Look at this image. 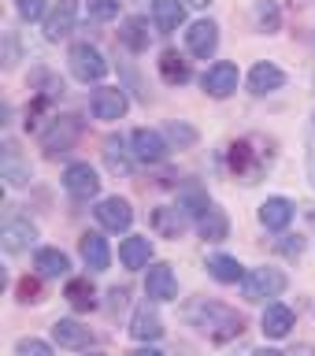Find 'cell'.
<instances>
[{"instance_id": "obj_41", "label": "cell", "mask_w": 315, "mask_h": 356, "mask_svg": "<svg viewBox=\"0 0 315 356\" xmlns=\"http://www.w3.org/2000/svg\"><path fill=\"white\" fill-rule=\"evenodd\" d=\"M122 356H167L163 349H156V345H134V349H127V353H122Z\"/></svg>"}, {"instance_id": "obj_7", "label": "cell", "mask_w": 315, "mask_h": 356, "mask_svg": "<svg viewBox=\"0 0 315 356\" xmlns=\"http://www.w3.org/2000/svg\"><path fill=\"white\" fill-rule=\"evenodd\" d=\"M67 63H71V74L78 78V82H100V78L108 74V60H104V52L97 49V44H89V41H78L71 44V52H67Z\"/></svg>"}, {"instance_id": "obj_1", "label": "cell", "mask_w": 315, "mask_h": 356, "mask_svg": "<svg viewBox=\"0 0 315 356\" xmlns=\"http://www.w3.org/2000/svg\"><path fill=\"white\" fill-rule=\"evenodd\" d=\"M189 327H197L200 338H208L211 345H227L234 338H241L245 334V316L241 312H234L230 305H223V300H208L200 297L193 308H189Z\"/></svg>"}, {"instance_id": "obj_12", "label": "cell", "mask_w": 315, "mask_h": 356, "mask_svg": "<svg viewBox=\"0 0 315 356\" xmlns=\"http://www.w3.org/2000/svg\"><path fill=\"white\" fill-rule=\"evenodd\" d=\"M189 227H197V219L189 216L182 204H160V208H152V234H156V238L178 241V238H186Z\"/></svg>"}, {"instance_id": "obj_44", "label": "cell", "mask_w": 315, "mask_h": 356, "mask_svg": "<svg viewBox=\"0 0 315 356\" xmlns=\"http://www.w3.org/2000/svg\"><path fill=\"white\" fill-rule=\"evenodd\" d=\"M308 182L315 186V149L308 152Z\"/></svg>"}, {"instance_id": "obj_43", "label": "cell", "mask_w": 315, "mask_h": 356, "mask_svg": "<svg viewBox=\"0 0 315 356\" xmlns=\"http://www.w3.org/2000/svg\"><path fill=\"white\" fill-rule=\"evenodd\" d=\"M252 356H289V353H282V349H275V345H264V349H256Z\"/></svg>"}, {"instance_id": "obj_39", "label": "cell", "mask_w": 315, "mask_h": 356, "mask_svg": "<svg viewBox=\"0 0 315 356\" xmlns=\"http://www.w3.org/2000/svg\"><path fill=\"white\" fill-rule=\"evenodd\" d=\"M15 11H19L22 22H38V19L49 15V11H45V0H15Z\"/></svg>"}, {"instance_id": "obj_6", "label": "cell", "mask_w": 315, "mask_h": 356, "mask_svg": "<svg viewBox=\"0 0 315 356\" xmlns=\"http://www.w3.org/2000/svg\"><path fill=\"white\" fill-rule=\"evenodd\" d=\"M49 334H52V345H56V349H63V353H89V349H93V341H97L93 327L82 323L78 316L56 319Z\"/></svg>"}, {"instance_id": "obj_29", "label": "cell", "mask_w": 315, "mask_h": 356, "mask_svg": "<svg viewBox=\"0 0 315 356\" xmlns=\"http://www.w3.org/2000/svg\"><path fill=\"white\" fill-rule=\"evenodd\" d=\"M186 22V0H152V26L160 33H175Z\"/></svg>"}, {"instance_id": "obj_22", "label": "cell", "mask_w": 315, "mask_h": 356, "mask_svg": "<svg viewBox=\"0 0 315 356\" xmlns=\"http://www.w3.org/2000/svg\"><path fill=\"white\" fill-rule=\"evenodd\" d=\"M193 230H197V238L204 241V245H223V241L230 238V216L216 204V200H211V204L197 216V227Z\"/></svg>"}, {"instance_id": "obj_3", "label": "cell", "mask_w": 315, "mask_h": 356, "mask_svg": "<svg viewBox=\"0 0 315 356\" xmlns=\"http://www.w3.org/2000/svg\"><path fill=\"white\" fill-rule=\"evenodd\" d=\"M41 149L45 156H60V152H71L78 138H82V119L78 115H52L49 122L41 127Z\"/></svg>"}, {"instance_id": "obj_33", "label": "cell", "mask_w": 315, "mask_h": 356, "mask_svg": "<svg viewBox=\"0 0 315 356\" xmlns=\"http://www.w3.org/2000/svg\"><path fill=\"white\" fill-rule=\"evenodd\" d=\"M252 15H256V26H260L264 33H278V30H282V8H278L275 0H256Z\"/></svg>"}, {"instance_id": "obj_18", "label": "cell", "mask_w": 315, "mask_h": 356, "mask_svg": "<svg viewBox=\"0 0 315 356\" xmlns=\"http://www.w3.org/2000/svg\"><path fill=\"white\" fill-rule=\"evenodd\" d=\"M297 327V312L286 305V300H271L264 305V316H260V330L267 341H286Z\"/></svg>"}, {"instance_id": "obj_16", "label": "cell", "mask_w": 315, "mask_h": 356, "mask_svg": "<svg viewBox=\"0 0 315 356\" xmlns=\"http://www.w3.org/2000/svg\"><path fill=\"white\" fill-rule=\"evenodd\" d=\"M38 222H33L30 216H11L4 222V234H0V241H4V252L8 256H22V252H30L33 245H38Z\"/></svg>"}, {"instance_id": "obj_21", "label": "cell", "mask_w": 315, "mask_h": 356, "mask_svg": "<svg viewBox=\"0 0 315 356\" xmlns=\"http://www.w3.org/2000/svg\"><path fill=\"white\" fill-rule=\"evenodd\" d=\"M204 271H208V278H216L219 286H241L245 275H249V267L230 252H208L204 256Z\"/></svg>"}, {"instance_id": "obj_35", "label": "cell", "mask_w": 315, "mask_h": 356, "mask_svg": "<svg viewBox=\"0 0 315 356\" xmlns=\"http://www.w3.org/2000/svg\"><path fill=\"white\" fill-rule=\"evenodd\" d=\"M11 356H56V345L38 338V334H22L15 341V349H11Z\"/></svg>"}, {"instance_id": "obj_26", "label": "cell", "mask_w": 315, "mask_h": 356, "mask_svg": "<svg viewBox=\"0 0 315 356\" xmlns=\"http://www.w3.org/2000/svg\"><path fill=\"white\" fill-rule=\"evenodd\" d=\"M286 86V71L278 63H271V60H260L249 71V93H256V97H267V93H278V89Z\"/></svg>"}, {"instance_id": "obj_27", "label": "cell", "mask_w": 315, "mask_h": 356, "mask_svg": "<svg viewBox=\"0 0 315 356\" xmlns=\"http://www.w3.org/2000/svg\"><path fill=\"white\" fill-rule=\"evenodd\" d=\"M0 175H4V182H8L11 189L30 186L33 167H30V160H22V156H19L15 141H8V145H4V156H0Z\"/></svg>"}, {"instance_id": "obj_31", "label": "cell", "mask_w": 315, "mask_h": 356, "mask_svg": "<svg viewBox=\"0 0 315 356\" xmlns=\"http://www.w3.org/2000/svg\"><path fill=\"white\" fill-rule=\"evenodd\" d=\"M160 74H163L167 86H186L189 78H193V71H189V60H186V56H178L175 49L160 52Z\"/></svg>"}, {"instance_id": "obj_46", "label": "cell", "mask_w": 315, "mask_h": 356, "mask_svg": "<svg viewBox=\"0 0 315 356\" xmlns=\"http://www.w3.org/2000/svg\"><path fill=\"white\" fill-rule=\"evenodd\" d=\"M82 356H108V353H100V349H89V353H82Z\"/></svg>"}, {"instance_id": "obj_11", "label": "cell", "mask_w": 315, "mask_h": 356, "mask_svg": "<svg viewBox=\"0 0 315 356\" xmlns=\"http://www.w3.org/2000/svg\"><path fill=\"white\" fill-rule=\"evenodd\" d=\"M93 216L100 222V230H108V234H127L134 227V204L127 197H119V193L100 197L97 208H93Z\"/></svg>"}, {"instance_id": "obj_28", "label": "cell", "mask_w": 315, "mask_h": 356, "mask_svg": "<svg viewBox=\"0 0 315 356\" xmlns=\"http://www.w3.org/2000/svg\"><path fill=\"white\" fill-rule=\"evenodd\" d=\"M63 300L71 305V312H93L100 308V297H97V286L89 282V275H71L63 286Z\"/></svg>"}, {"instance_id": "obj_25", "label": "cell", "mask_w": 315, "mask_h": 356, "mask_svg": "<svg viewBox=\"0 0 315 356\" xmlns=\"http://www.w3.org/2000/svg\"><path fill=\"white\" fill-rule=\"evenodd\" d=\"M100 152H104V167H108L115 178H130L134 167H138V156H134L130 141H122V138H108Z\"/></svg>"}, {"instance_id": "obj_34", "label": "cell", "mask_w": 315, "mask_h": 356, "mask_svg": "<svg viewBox=\"0 0 315 356\" xmlns=\"http://www.w3.org/2000/svg\"><path fill=\"white\" fill-rule=\"evenodd\" d=\"M163 134H167V141H171V149H197V141H200L197 127H189V122H182V119L167 122Z\"/></svg>"}, {"instance_id": "obj_10", "label": "cell", "mask_w": 315, "mask_h": 356, "mask_svg": "<svg viewBox=\"0 0 315 356\" xmlns=\"http://www.w3.org/2000/svg\"><path fill=\"white\" fill-rule=\"evenodd\" d=\"M256 219H260V227L267 234H286L289 227H293L297 219V204L282 193H271L260 200V208H256Z\"/></svg>"}, {"instance_id": "obj_2", "label": "cell", "mask_w": 315, "mask_h": 356, "mask_svg": "<svg viewBox=\"0 0 315 356\" xmlns=\"http://www.w3.org/2000/svg\"><path fill=\"white\" fill-rule=\"evenodd\" d=\"M289 289V275L282 267H271V264H260V267H249L241 282V300L249 305H271Z\"/></svg>"}, {"instance_id": "obj_38", "label": "cell", "mask_w": 315, "mask_h": 356, "mask_svg": "<svg viewBox=\"0 0 315 356\" xmlns=\"http://www.w3.org/2000/svg\"><path fill=\"white\" fill-rule=\"evenodd\" d=\"M86 8H89V15L100 19V22H111L119 15V8H122V0H86Z\"/></svg>"}, {"instance_id": "obj_30", "label": "cell", "mask_w": 315, "mask_h": 356, "mask_svg": "<svg viewBox=\"0 0 315 356\" xmlns=\"http://www.w3.org/2000/svg\"><path fill=\"white\" fill-rule=\"evenodd\" d=\"M119 41L127 44L130 52H145V49H149V41H152V33H149V19H141V15L122 19V26H119Z\"/></svg>"}, {"instance_id": "obj_14", "label": "cell", "mask_w": 315, "mask_h": 356, "mask_svg": "<svg viewBox=\"0 0 315 356\" xmlns=\"http://www.w3.org/2000/svg\"><path fill=\"white\" fill-rule=\"evenodd\" d=\"M130 338L134 341H141V345H156L163 338V316H160V305H152V300H145V305L134 308V316H130Z\"/></svg>"}, {"instance_id": "obj_23", "label": "cell", "mask_w": 315, "mask_h": 356, "mask_svg": "<svg viewBox=\"0 0 315 356\" xmlns=\"http://www.w3.org/2000/svg\"><path fill=\"white\" fill-rule=\"evenodd\" d=\"M74 26H78V0H56L52 11L45 15V38L63 41L74 33Z\"/></svg>"}, {"instance_id": "obj_20", "label": "cell", "mask_w": 315, "mask_h": 356, "mask_svg": "<svg viewBox=\"0 0 315 356\" xmlns=\"http://www.w3.org/2000/svg\"><path fill=\"white\" fill-rule=\"evenodd\" d=\"M71 252H63L60 245H38L33 249V275L41 278H71Z\"/></svg>"}, {"instance_id": "obj_8", "label": "cell", "mask_w": 315, "mask_h": 356, "mask_svg": "<svg viewBox=\"0 0 315 356\" xmlns=\"http://www.w3.org/2000/svg\"><path fill=\"white\" fill-rule=\"evenodd\" d=\"M145 297L152 305H171L178 300V275H175V264L167 260H152L145 267Z\"/></svg>"}, {"instance_id": "obj_37", "label": "cell", "mask_w": 315, "mask_h": 356, "mask_svg": "<svg viewBox=\"0 0 315 356\" xmlns=\"http://www.w3.org/2000/svg\"><path fill=\"white\" fill-rule=\"evenodd\" d=\"M30 89H38V97H49V100H52V97H60V93H63V82L41 67V71H33V74H30Z\"/></svg>"}, {"instance_id": "obj_32", "label": "cell", "mask_w": 315, "mask_h": 356, "mask_svg": "<svg viewBox=\"0 0 315 356\" xmlns=\"http://www.w3.org/2000/svg\"><path fill=\"white\" fill-rule=\"evenodd\" d=\"M275 252L282 256V260H289V264H300V260H305V252H308V238H305V234L286 230V234H278Z\"/></svg>"}, {"instance_id": "obj_15", "label": "cell", "mask_w": 315, "mask_h": 356, "mask_svg": "<svg viewBox=\"0 0 315 356\" xmlns=\"http://www.w3.org/2000/svg\"><path fill=\"white\" fill-rule=\"evenodd\" d=\"M238 82H241V71H238V63H230V60H219V63H211L204 78H200V86H204V93L211 100H227L238 93Z\"/></svg>"}, {"instance_id": "obj_9", "label": "cell", "mask_w": 315, "mask_h": 356, "mask_svg": "<svg viewBox=\"0 0 315 356\" xmlns=\"http://www.w3.org/2000/svg\"><path fill=\"white\" fill-rule=\"evenodd\" d=\"M127 141H130L134 156H138V163H149V167H156V163H163L167 156H171V141H167V134H163V130H152V127H134Z\"/></svg>"}, {"instance_id": "obj_13", "label": "cell", "mask_w": 315, "mask_h": 356, "mask_svg": "<svg viewBox=\"0 0 315 356\" xmlns=\"http://www.w3.org/2000/svg\"><path fill=\"white\" fill-rule=\"evenodd\" d=\"M127 108H130V97L122 86H97L93 97H89V111H93V119H100V122L122 119Z\"/></svg>"}, {"instance_id": "obj_40", "label": "cell", "mask_w": 315, "mask_h": 356, "mask_svg": "<svg viewBox=\"0 0 315 356\" xmlns=\"http://www.w3.org/2000/svg\"><path fill=\"white\" fill-rule=\"evenodd\" d=\"M130 305V286H111L108 289V308L111 312H122Z\"/></svg>"}, {"instance_id": "obj_24", "label": "cell", "mask_w": 315, "mask_h": 356, "mask_svg": "<svg viewBox=\"0 0 315 356\" xmlns=\"http://www.w3.org/2000/svg\"><path fill=\"white\" fill-rule=\"evenodd\" d=\"M186 49L197 56V60H211L219 49V26L211 19H197L193 26L186 30Z\"/></svg>"}, {"instance_id": "obj_42", "label": "cell", "mask_w": 315, "mask_h": 356, "mask_svg": "<svg viewBox=\"0 0 315 356\" xmlns=\"http://www.w3.org/2000/svg\"><path fill=\"white\" fill-rule=\"evenodd\" d=\"M289 356H315V345L300 341V345H293V353H289Z\"/></svg>"}, {"instance_id": "obj_36", "label": "cell", "mask_w": 315, "mask_h": 356, "mask_svg": "<svg viewBox=\"0 0 315 356\" xmlns=\"http://www.w3.org/2000/svg\"><path fill=\"white\" fill-rule=\"evenodd\" d=\"M15 300L19 305H41L45 300V286H41V275H26V278H19V286H15Z\"/></svg>"}, {"instance_id": "obj_4", "label": "cell", "mask_w": 315, "mask_h": 356, "mask_svg": "<svg viewBox=\"0 0 315 356\" xmlns=\"http://www.w3.org/2000/svg\"><path fill=\"white\" fill-rule=\"evenodd\" d=\"M256 138H245V141H234L230 152H227V163H230V175L241 178V182H260V175L267 171V163H271V152H256L252 149Z\"/></svg>"}, {"instance_id": "obj_5", "label": "cell", "mask_w": 315, "mask_h": 356, "mask_svg": "<svg viewBox=\"0 0 315 356\" xmlns=\"http://www.w3.org/2000/svg\"><path fill=\"white\" fill-rule=\"evenodd\" d=\"M60 186L71 200H100V175L89 160H74L63 167Z\"/></svg>"}, {"instance_id": "obj_19", "label": "cell", "mask_w": 315, "mask_h": 356, "mask_svg": "<svg viewBox=\"0 0 315 356\" xmlns=\"http://www.w3.org/2000/svg\"><path fill=\"white\" fill-rule=\"evenodd\" d=\"M156 260V245L149 234H127L119 241V267L122 271H145Z\"/></svg>"}, {"instance_id": "obj_17", "label": "cell", "mask_w": 315, "mask_h": 356, "mask_svg": "<svg viewBox=\"0 0 315 356\" xmlns=\"http://www.w3.org/2000/svg\"><path fill=\"white\" fill-rule=\"evenodd\" d=\"M104 234H108V230H86L82 238H78V256H82V264H86L93 275L108 271L111 260H115V252H111V245H108Z\"/></svg>"}, {"instance_id": "obj_47", "label": "cell", "mask_w": 315, "mask_h": 356, "mask_svg": "<svg viewBox=\"0 0 315 356\" xmlns=\"http://www.w3.org/2000/svg\"><path fill=\"white\" fill-rule=\"evenodd\" d=\"M312 127H315V111H312Z\"/></svg>"}, {"instance_id": "obj_45", "label": "cell", "mask_w": 315, "mask_h": 356, "mask_svg": "<svg viewBox=\"0 0 315 356\" xmlns=\"http://www.w3.org/2000/svg\"><path fill=\"white\" fill-rule=\"evenodd\" d=\"M189 8H208V4H216V0H186Z\"/></svg>"}]
</instances>
